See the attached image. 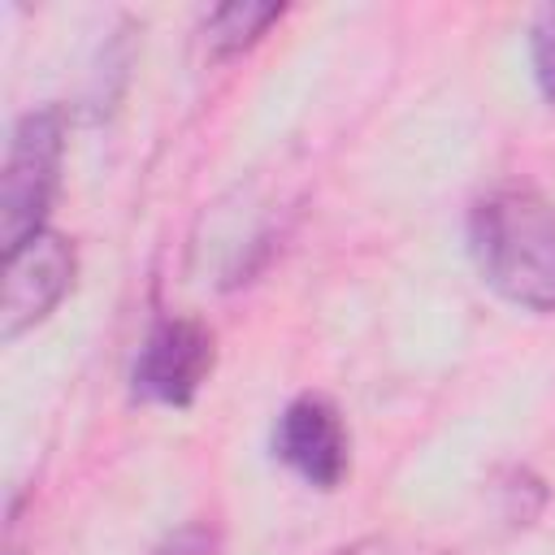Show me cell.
Here are the masks:
<instances>
[{"mask_svg": "<svg viewBox=\"0 0 555 555\" xmlns=\"http://www.w3.org/2000/svg\"><path fill=\"white\" fill-rule=\"evenodd\" d=\"M468 251L490 291L525 312H555V204L520 182L468 208Z\"/></svg>", "mask_w": 555, "mask_h": 555, "instance_id": "1", "label": "cell"}, {"mask_svg": "<svg viewBox=\"0 0 555 555\" xmlns=\"http://www.w3.org/2000/svg\"><path fill=\"white\" fill-rule=\"evenodd\" d=\"M61 156H65V113L56 104H43L17 117L9 156H4V178H0L4 256L48 230L43 221H48V208L61 182Z\"/></svg>", "mask_w": 555, "mask_h": 555, "instance_id": "2", "label": "cell"}, {"mask_svg": "<svg viewBox=\"0 0 555 555\" xmlns=\"http://www.w3.org/2000/svg\"><path fill=\"white\" fill-rule=\"evenodd\" d=\"M217 364V334L195 321V317H156L134 369H130V390L139 403H160V408H191L199 386L208 382Z\"/></svg>", "mask_w": 555, "mask_h": 555, "instance_id": "3", "label": "cell"}, {"mask_svg": "<svg viewBox=\"0 0 555 555\" xmlns=\"http://www.w3.org/2000/svg\"><path fill=\"white\" fill-rule=\"evenodd\" d=\"M78 260L65 234H35L4 256V304H0V338L13 343L30 325H39L74 286Z\"/></svg>", "mask_w": 555, "mask_h": 555, "instance_id": "4", "label": "cell"}, {"mask_svg": "<svg viewBox=\"0 0 555 555\" xmlns=\"http://www.w3.org/2000/svg\"><path fill=\"white\" fill-rule=\"evenodd\" d=\"M273 455L312 490H338L351 468V438L343 412L325 395H299L273 425Z\"/></svg>", "mask_w": 555, "mask_h": 555, "instance_id": "5", "label": "cell"}, {"mask_svg": "<svg viewBox=\"0 0 555 555\" xmlns=\"http://www.w3.org/2000/svg\"><path fill=\"white\" fill-rule=\"evenodd\" d=\"M282 4H251V0H238V4H221L204 17V35H208V48L212 56H238L247 52L251 43H260V35L282 22Z\"/></svg>", "mask_w": 555, "mask_h": 555, "instance_id": "6", "label": "cell"}, {"mask_svg": "<svg viewBox=\"0 0 555 555\" xmlns=\"http://www.w3.org/2000/svg\"><path fill=\"white\" fill-rule=\"evenodd\" d=\"M529 61L542 100L555 108V4H542L529 22Z\"/></svg>", "mask_w": 555, "mask_h": 555, "instance_id": "7", "label": "cell"}, {"mask_svg": "<svg viewBox=\"0 0 555 555\" xmlns=\"http://www.w3.org/2000/svg\"><path fill=\"white\" fill-rule=\"evenodd\" d=\"M152 555H221V533L208 520H186L173 533H165V542Z\"/></svg>", "mask_w": 555, "mask_h": 555, "instance_id": "8", "label": "cell"}, {"mask_svg": "<svg viewBox=\"0 0 555 555\" xmlns=\"http://www.w3.org/2000/svg\"><path fill=\"white\" fill-rule=\"evenodd\" d=\"M334 555H395V546L373 533V538H360V542H351V546H343V551H334Z\"/></svg>", "mask_w": 555, "mask_h": 555, "instance_id": "9", "label": "cell"}]
</instances>
